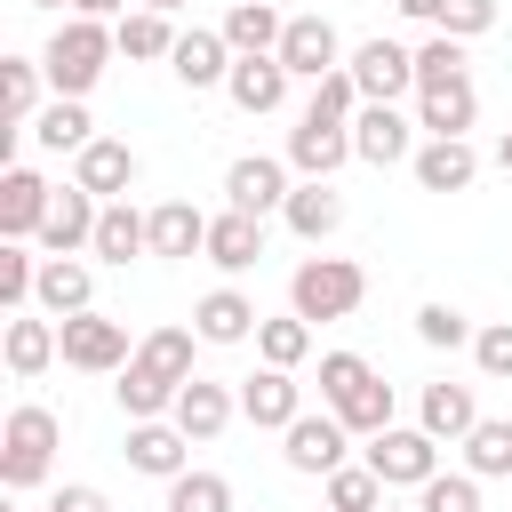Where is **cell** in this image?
Segmentation results:
<instances>
[{"label": "cell", "instance_id": "cell-1", "mask_svg": "<svg viewBox=\"0 0 512 512\" xmlns=\"http://www.w3.org/2000/svg\"><path fill=\"white\" fill-rule=\"evenodd\" d=\"M192 384V328H152L136 344V360L120 368V408L128 424H152L160 408H176V392Z\"/></svg>", "mask_w": 512, "mask_h": 512}, {"label": "cell", "instance_id": "cell-2", "mask_svg": "<svg viewBox=\"0 0 512 512\" xmlns=\"http://www.w3.org/2000/svg\"><path fill=\"white\" fill-rule=\"evenodd\" d=\"M320 400L328 416H344V432H392V384L360 352H320Z\"/></svg>", "mask_w": 512, "mask_h": 512}, {"label": "cell", "instance_id": "cell-3", "mask_svg": "<svg viewBox=\"0 0 512 512\" xmlns=\"http://www.w3.org/2000/svg\"><path fill=\"white\" fill-rule=\"evenodd\" d=\"M112 48H120V40H112L96 16H64L56 40H48V56H40V72H48L56 96H88V88L104 80V56H112Z\"/></svg>", "mask_w": 512, "mask_h": 512}, {"label": "cell", "instance_id": "cell-4", "mask_svg": "<svg viewBox=\"0 0 512 512\" xmlns=\"http://www.w3.org/2000/svg\"><path fill=\"white\" fill-rule=\"evenodd\" d=\"M360 296H368V272H360L352 256H304V264H296V280H288L296 320H344Z\"/></svg>", "mask_w": 512, "mask_h": 512}, {"label": "cell", "instance_id": "cell-5", "mask_svg": "<svg viewBox=\"0 0 512 512\" xmlns=\"http://www.w3.org/2000/svg\"><path fill=\"white\" fill-rule=\"evenodd\" d=\"M56 440H64V432H56L48 408H32V400L8 408V424H0V480H8V488H32V480L48 472V456H56Z\"/></svg>", "mask_w": 512, "mask_h": 512}, {"label": "cell", "instance_id": "cell-6", "mask_svg": "<svg viewBox=\"0 0 512 512\" xmlns=\"http://www.w3.org/2000/svg\"><path fill=\"white\" fill-rule=\"evenodd\" d=\"M368 472L384 480V488H424L432 472H440V440L416 424H392V432H376V448H368Z\"/></svg>", "mask_w": 512, "mask_h": 512}, {"label": "cell", "instance_id": "cell-7", "mask_svg": "<svg viewBox=\"0 0 512 512\" xmlns=\"http://www.w3.org/2000/svg\"><path fill=\"white\" fill-rule=\"evenodd\" d=\"M344 72L360 80V104H400V96L416 88V56H408L400 40H360Z\"/></svg>", "mask_w": 512, "mask_h": 512}, {"label": "cell", "instance_id": "cell-8", "mask_svg": "<svg viewBox=\"0 0 512 512\" xmlns=\"http://www.w3.org/2000/svg\"><path fill=\"white\" fill-rule=\"evenodd\" d=\"M56 344H64V360L72 368H128L136 352H128V328L120 320H104V312H72V320H56Z\"/></svg>", "mask_w": 512, "mask_h": 512}, {"label": "cell", "instance_id": "cell-9", "mask_svg": "<svg viewBox=\"0 0 512 512\" xmlns=\"http://www.w3.org/2000/svg\"><path fill=\"white\" fill-rule=\"evenodd\" d=\"M280 64H288V80H328V72H344V64H336V24H328V16H288Z\"/></svg>", "mask_w": 512, "mask_h": 512}, {"label": "cell", "instance_id": "cell-10", "mask_svg": "<svg viewBox=\"0 0 512 512\" xmlns=\"http://www.w3.org/2000/svg\"><path fill=\"white\" fill-rule=\"evenodd\" d=\"M224 192H232L240 216H272V208H288V168L264 160V152H248V160L224 168Z\"/></svg>", "mask_w": 512, "mask_h": 512}, {"label": "cell", "instance_id": "cell-11", "mask_svg": "<svg viewBox=\"0 0 512 512\" xmlns=\"http://www.w3.org/2000/svg\"><path fill=\"white\" fill-rule=\"evenodd\" d=\"M240 416H248L256 432H288V424L304 416V392H296V376H288V368H264V376H248V384H240Z\"/></svg>", "mask_w": 512, "mask_h": 512}, {"label": "cell", "instance_id": "cell-12", "mask_svg": "<svg viewBox=\"0 0 512 512\" xmlns=\"http://www.w3.org/2000/svg\"><path fill=\"white\" fill-rule=\"evenodd\" d=\"M168 72H176L184 88H216V80H232V40H224V32H208V24H192V32H176Z\"/></svg>", "mask_w": 512, "mask_h": 512}, {"label": "cell", "instance_id": "cell-13", "mask_svg": "<svg viewBox=\"0 0 512 512\" xmlns=\"http://www.w3.org/2000/svg\"><path fill=\"white\" fill-rule=\"evenodd\" d=\"M288 160H296L312 184H328V176L352 160V128H336V120H312V112H304V120H296V136H288Z\"/></svg>", "mask_w": 512, "mask_h": 512}, {"label": "cell", "instance_id": "cell-14", "mask_svg": "<svg viewBox=\"0 0 512 512\" xmlns=\"http://www.w3.org/2000/svg\"><path fill=\"white\" fill-rule=\"evenodd\" d=\"M48 200H56V192H48L32 168H8V176H0V240H40Z\"/></svg>", "mask_w": 512, "mask_h": 512}, {"label": "cell", "instance_id": "cell-15", "mask_svg": "<svg viewBox=\"0 0 512 512\" xmlns=\"http://www.w3.org/2000/svg\"><path fill=\"white\" fill-rule=\"evenodd\" d=\"M96 192H80V184H64L56 200H48V224H40V240H48V256H72V248H96Z\"/></svg>", "mask_w": 512, "mask_h": 512}, {"label": "cell", "instance_id": "cell-16", "mask_svg": "<svg viewBox=\"0 0 512 512\" xmlns=\"http://www.w3.org/2000/svg\"><path fill=\"white\" fill-rule=\"evenodd\" d=\"M264 328V312L240 296V288H208L200 304H192V336L200 344H240V336H256Z\"/></svg>", "mask_w": 512, "mask_h": 512}, {"label": "cell", "instance_id": "cell-17", "mask_svg": "<svg viewBox=\"0 0 512 512\" xmlns=\"http://www.w3.org/2000/svg\"><path fill=\"white\" fill-rule=\"evenodd\" d=\"M352 152L376 160V168L408 160V112H400V104H360V120H352Z\"/></svg>", "mask_w": 512, "mask_h": 512}, {"label": "cell", "instance_id": "cell-18", "mask_svg": "<svg viewBox=\"0 0 512 512\" xmlns=\"http://www.w3.org/2000/svg\"><path fill=\"white\" fill-rule=\"evenodd\" d=\"M216 272H248L256 256H264V216H240V208H224L216 224H208V248H200Z\"/></svg>", "mask_w": 512, "mask_h": 512}, {"label": "cell", "instance_id": "cell-19", "mask_svg": "<svg viewBox=\"0 0 512 512\" xmlns=\"http://www.w3.org/2000/svg\"><path fill=\"white\" fill-rule=\"evenodd\" d=\"M184 448H192V440H184V424H160V416H152V424H128V464H136V472H152V480L192 472V464H184Z\"/></svg>", "mask_w": 512, "mask_h": 512}, {"label": "cell", "instance_id": "cell-20", "mask_svg": "<svg viewBox=\"0 0 512 512\" xmlns=\"http://www.w3.org/2000/svg\"><path fill=\"white\" fill-rule=\"evenodd\" d=\"M472 120H480V96H472V80L416 88V128H424V136H464Z\"/></svg>", "mask_w": 512, "mask_h": 512}, {"label": "cell", "instance_id": "cell-21", "mask_svg": "<svg viewBox=\"0 0 512 512\" xmlns=\"http://www.w3.org/2000/svg\"><path fill=\"white\" fill-rule=\"evenodd\" d=\"M72 184H80V192H96V200H120V192L136 184V152H128V144H112V136H96V144L80 152Z\"/></svg>", "mask_w": 512, "mask_h": 512}, {"label": "cell", "instance_id": "cell-22", "mask_svg": "<svg viewBox=\"0 0 512 512\" xmlns=\"http://www.w3.org/2000/svg\"><path fill=\"white\" fill-rule=\"evenodd\" d=\"M472 176H480V152H472L464 136H432V144L416 152V184H424V192H464Z\"/></svg>", "mask_w": 512, "mask_h": 512}, {"label": "cell", "instance_id": "cell-23", "mask_svg": "<svg viewBox=\"0 0 512 512\" xmlns=\"http://www.w3.org/2000/svg\"><path fill=\"white\" fill-rule=\"evenodd\" d=\"M288 464L296 472H336L344 464V416H296L288 424Z\"/></svg>", "mask_w": 512, "mask_h": 512}, {"label": "cell", "instance_id": "cell-24", "mask_svg": "<svg viewBox=\"0 0 512 512\" xmlns=\"http://www.w3.org/2000/svg\"><path fill=\"white\" fill-rule=\"evenodd\" d=\"M224 88H232L240 112H272V104L288 96V64H280V56H232V80H224Z\"/></svg>", "mask_w": 512, "mask_h": 512}, {"label": "cell", "instance_id": "cell-25", "mask_svg": "<svg viewBox=\"0 0 512 512\" xmlns=\"http://www.w3.org/2000/svg\"><path fill=\"white\" fill-rule=\"evenodd\" d=\"M88 296H96V272H88L80 256H48V264H40V304H48L56 320H72V312H96Z\"/></svg>", "mask_w": 512, "mask_h": 512}, {"label": "cell", "instance_id": "cell-26", "mask_svg": "<svg viewBox=\"0 0 512 512\" xmlns=\"http://www.w3.org/2000/svg\"><path fill=\"white\" fill-rule=\"evenodd\" d=\"M232 408H240V400H232L224 384H208V376H192V384L176 392V424H184V440H216V432L232 424Z\"/></svg>", "mask_w": 512, "mask_h": 512}, {"label": "cell", "instance_id": "cell-27", "mask_svg": "<svg viewBox=\"0 0 512 512\" xmlns=\"http://www.w3.org/2000/svg\"><path fill=\"white\" fill-rule=\"evenodd\" d=\"M152 248V216H136L128 200H104V216H96V256L104 264H128V256H144Z\"/></svg>", "mask_w": 512, "mask_h": 512}, {"label": "cell", "instance_id": "cell-28", "mask_svg": "<svg viewBox=\"0 0 512 512\" xmlns=\"http://www.w3.org/2000/svg\"><path fill=\"white\" fill-rule=\"evenodd\" d=\"M208 224H216V216H200L192 200H160V208H152V256H192V248H208Z\"/></svg>", "mask_w": 512, "mask_h": 512}, {"label": "cell", "instance_id": "cell-29", "mask_svg": "<svg viewBox=\"0 0 512 512\" xmlns=\"http://www.w3.org/2000/svg\"><path fill=\"white\" fill-rule=\"evenodd\" d=\"M216 32L232 40V56H280V32H288V24H280L264 0H240V8H232Z\"/></svg>", "mask_w": 512, "mask_h": 512}, {"label": "cell", "instance_id": "cell-30", "mask_svg": "<svg viewBox=\"0 0 512 512\" xmlns=\"http://www.w3.org/2000/svg\"><path fill=\"white\" fill-rule=\"evenodd\" d=\"M32 136H40L48 152H72V160H80V152L96 144V120H88V104H80V96H56V104L32 120Z\"/></svg>", "mask_w": 512, "mask_h": 512}, {"label": "cell", "instance_id": "cell-31", "mask_svg": "<svg viewBox=\"0 0 512 512\" xmlns=\"http://www.w3.org/2000/svg\"><path fill=\"white\" fill-rule=\"evenodd\" d=\"M472 424H480L472 384H424V432H432V440H464Z\"/></svg>", "mask_w": 512, "mask_h": 512}, {"label": "cell", "instance_id": "cell-32", "mask_svg": "<svg viewBox=\"0 0 512 512\" xmlns=\"http://www.w3.org/2000/svg\"><path fill=\"white\" fill-rule=\"evenodd\" d=\"M0 352H8V376H40V368H48V360H56L64 344H56V328H48V320H24V312H16V320H8V344H0Z\"/></svg>", "mask_w": 512, "mask_h": 512}, {"label": "cell", "instance_id": "cell-33", "mask_svg": "<svg viewBox=\"0 0 512 512\" xmlns=\"http://www.w3.org/2000/svg\"><path fill=\"white\" fill-rule=\"evenodd\" d=\"M464 464H472V480L512 472V416H480V424L464 432Z\"/></svg>", "mask_w": 512, "mask_h": 512}, {"label": "cell", "instance_id": "cell-34", "mask_svg": "<svg viewBox=\"0 0 512 512\" xmlns=\"http://www.w3.org/2000/svg\"><path fill=\"white\" fill-rule=\"evenodd\" d=\"M32 104H40V64H32V56H0V120L24 128Z\"/></svg>", "mask_w": 512, "mask_h": 512}, {"label": "cell", "instance_id": "cell-35", "mask_svg": "<svg viewBox=\"0 0 512 512\" xmlns=\"http://www.w3.org/2000/svg\"><path fill=\"white\" fill-rule=\"evenodd\" d=\"M336 216H344V200H336L328 184H296V192H288V224H296L304 240H328Z\"/></svg>", "mask_w": 512, "mask_h": 512}, {"label": "cell", "instance_id": "cell-36", "mask_svg": "<svg viewBox=\"0 0 512 512\" xmlns=\"http://www.w3.org/2000/svg\"><path fill=\"white\" fill-rule=\"evenodd\" d=\"M256 352H264V368H288L296 376V360L312 352V320H296V312L288 320H264L256 328Z\"/></svg>", "mask_w": 512, "mask_h": 512}, {"label": "cell", "instance_id": "cell-37", "mask_svg": "<svg viewBox=\"0 0 512 512\" xmlns=\"http://www.w3.org/2000/svg\"><path fill=\"white\" fill-rule=\"evenodd\" d=\"M328 512H384V480L368 464H336L328 472Z\"/></svg>", "mask_w": 512, "mask_h": 512}, {"label": "cell", "instance_id": "cell-38", "mask_svg": "<svg viewBox=\"0 0 512 512\" xmlns=\"http://www.w3.org/2000/svg\"><path fill=\"white\" fill-rule=\"evenodd\" d=\"M168 512H232V480L224 472H176L168 480Z\"/></svg>", "mask_w": 512, "mask_h": 512}, {"label": "cell", "instance_id": "cell-39", "mask_svg": "<svg viewBox=\"0 0 512 512\" xmlns=\"http://www.w3.org/2000/svg\"><path fill=\"white\" fill-rule=\"evenodd\" d=\"M112 40H120L128 56H176V32H168V16H160V8L120 16V24H112Z\"/></svg>", "mask_w": 512, "mask_h": 512}, {"label": "cell", "instance_id": "cell-40", "mask_svg": "<svg viewBox=\"0 0 512 512\" xmlns=\"http://www.w3.org/2000/svg\"><path fill=\"white\" fill-rule=\"evenodd\" d=\"M24 296H40V256H32L24 240H8V248H0V304L24 312Z\"/></svg>", "mask_w": 512, "mask_h": 512}, {"label": "cell", "instance_id": "cell-41", "mask_svg": "<svg viewBox=\"0 0 512 512\" xmlns=\"http://www.w3.org/2000/svg\"><path fill=\"white\" fill-rule=\"evenodd\" d=\"M448 80H464V40L432 32V40L416 48V88H448Z\"/></svg>", "mask_w": 512, "mask_h": 512}, {"label": "cell", "instance_id": "cell-42", "mask_svg": "<svg viewBox=\"0 0 512 512\" xmlns=\"http://www.w3.org/2000/svg\"><path fill=\"white\" fill-rule=\"evenodd\" d=\"M416 512H480V480L472 472H432Z\"/></svg>", "mask_w": 512, "mask_h": 512}, {"label": "cell", "instance_id": "cell-43", "mask_svg": "<svg viewBox=\"0 0 512 512\" xmlns=\"http://www.w3.org/2000/svg\"><path fill=\"white\" fill-rule=\"evenodd\" d=\"M416 336L440 344V352H456V344H472V320H464L456 304H424V312H416Z\"/></svg>", "mask_w": 512, "mask_h": 512}, {"label": "cell", "instance_id": "cell-44", "mask_svg": "<svg viewBox=\"0 0 512 512\" xmlns=\"http://www.w3.org/2000/svg\"><path fill=\"white\" fill-rule=\"evenodd\" d=\"M472 360H480V376H512V320H488L472 336Z\"/></svg>", "mask_w": 512, "mask_h": 512}, {"label": "cell", "instance_id": "cell-45", "mask_svg": "<svg viewBox=\"0 0 512 512\" xmlns=\"http://www.w3.org/2000/svg\"><path fill=\"white\" fill-rule=\"evenodd\" d=\"M488 24H496V0H448V8H440V32H448V40H472V32H488Z\"/></svg>", "mask_w": 512, "mask_h": 512}, {"label": "cell", "instance_id": "cell-46", "mask_svg": "<svg viewBox=\"0 0 512 512\" xmlns=\"http://www.w3.org/2000/svg\"><path fill=\"white\" fill-rule=\"evenodd\" d=\"M48 512H112V504H104V496H96V488H64V496H56V504H48Z\"/></svg>", "mask_w": 512, "mask_h": 512}, {"label": "cell", "instance_id": "cell-47", "mask_svg": "<svg viewBox=\"0 0 512 512\" xmlns=\"http://www.w3.org/2000/svg\"><path fill=\"white\" fill-rule=\"evenodd\" d=\"M440 8L448 0H400V16H416V24H440Z\"/></svg>", "mask_w": 512, "mask_h": 512}, {"label": "cell", "instance_id": "cell-48", "mask_svg": "<svg viewBox=\"0 0 512 512\" xmlns=\"http://www.w3.org/2000/svg\"><path fill=\"white\" fill-rule=\"evenodd\" d=\"M112 8H120V0H72V16H96V24H104Z\"/></svg>", "mask_w": 512, "mask_h": 512}, {"label": "cell", "instance_id": "cell-49", "mask_svg": "<svg viewBox=\"0 0 512 512\" xmlns=\"http://www.w3.org/2000/svg\"><path fill=\"white\" fill-rule=\"evenodd\" d=\"M496 168H504V176H512V128H504V136H496Z\"/></svg>", "mask_w": 512, "mask_h": 512}, {"label": "cell", "instance_id": "cell-50", "mask_svg": "<svg viewBox=\"0 0 512 512\" xmlns=\"http://www.w3.org/2000/svg\"><path fill=\"white\" fill-rule=\"evenodd\" d=\"M144 8H160V16H176V8H192V0H144Z\"/></svg>", "mask_w": 512, "mask_h": 512}, {"label": "cell", "instance_id": "cell-51", "mask_svg": "<svg viewBox=\"0 0 512 512\" xmlns=\"http://www.w3.org/2000/svg\"><path fill=\"white\" fill-rule=\"evenodd\" d=\"M40 8H72V0H40Z\"/></svg>", "mask_w": 512, "mask_h": 512}, {"label": "cell", "instance_id": "cell-52", "mask_svg": "<svg viewBox=\"0 0 512 512\" xmlns=\"http://www.w3.org/2000/svg\"><path fill=\"white\" fill-rule=\"evenodd\" d=\"M384 512H408V504H384Z\"/></svg>", "mask_w": 512, "mask_h": 512}]
</instances>
